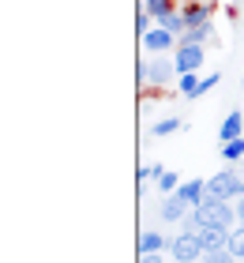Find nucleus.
Listing matches in <instances>:
<instances>
[{
    "mask_svg": "<svg viewBox=\"0 0 244 263\" xmlns=\"http://www.w3.org/2000/svg\"><path fill=\"white\" fill-rule=\"evenodd\" d=\"M233 222H237V211L229 207L226 199L207 196L199 207H192V211H188L184 230H203V226H226V230H233Z\"/></svg>",
    "mask_w": 244,
    "mask_h": 263,
    "instance_id": "1",
    "label": "nucleus"
},
{
    "mask_svg": "<svg viewBox=\"0 0 244 263\" xmlns=\"http://www.w3.org/2000/svg\"><path fill=\"white\" fill-rule=\"evenodd\" d=\"M136 76H139V83H158V87H165V83L173 76H180V71H177V61H169L165 53H154L151 61L136 64Z\"/></svg>",
    "mask_w": 244,
    "mask_h": 263,
    "instance_id": "2",
    "label": "nucleus"
},
{
    "mask_svg": "<svg viewBox=\"0 0 244 263\" xmlns=\"http://www.w3.org/2000/svg\"><path fill=\"white\" fill-rule=\"evenodd\" d=\"M169 252H173L177 263H195L203 259V241H199V230H184L169 241Z\"/></svg>",
    "mask_w": 244,
    "mask_h": 263,
    "instance_id": "3",
    "label": "nucleus"
},
{
    "mask_svg": "<svg viewBox=\"0 0 244 263\" xmlns=\"http://www.w3.org/2000/svg\"><path fill=\"white\" fill-rule=\"evenodd\" d=\"M207 196H218V199H244V177H237L233 170L211 177V181H207Z\"/></svg>",
    "mask_w": 244,
    "mask_h": 263,
    "instance_id": "4",
    "label": "nucleus"
},
{
    "mask_svg": "<svg viewBox=\"0 0 244 263\" xmlns=\"http://www.w3.org/2000/svg\"><path fill=\"white\" fill-rule=\"evenodd\" d=\"M139 42H143V49H151V53H169V49H177V45H180V38H177L173 30H165V27L146 30Z\"/></svg>",
    "mask_w": 244,
    "mask_h": 263,
    "instance_id": "5",
    "label": "nucleus"
},
{
    "mask_svg": "<svg viewBox=\"0 0 244 263\" xmlns=\"http://www.w3.org/2000/svg\"><path fill=\"white\" fill-rule=\"evenodd\" d=\"M229 233L226 226H203L199 230V241H203V252H222V248H229Z\"/></svg>",
    "mask_w": 244,
    "mask_h": 263,
    "instance_id": "6",
    "label": "nucleus"
},
{
    "mask_svg": "<svg viewBox=\"0 0 244 263\" xmlns=\"http://www.w3.org/2000/svg\"><path fill=\"white\" fill-rule=\"evenodd\" d=\"M173 61H177L180 76H184V71H199V64H203V45H184V42H180Z\"/></svg>",
    "mask_w": 244,
    "mask_h": 263,
    "instance_id": "7",
    "label": "nucleus"
},
{
    "mask_svg": "<svg viewBox=\"0 0 244 263\" xmlns=\"http://www.w3.org/2000/svg\"><path fill=\"white\" fill-rule=\"evenodd\" d=\"M158 211H162V218H165V222H180V218H188V211H192V207H188V203L180 199L177 192H169V196L162 199V207H158Z\"/></svg>",
    "mask_w": 244,
    "mask_h": 263,
    "instance_id": "8",
    "label": "nucleus"
},
{
    "mask_svg": "<svg viewBox=\"0 0 244 263\" xmlns=\"http://www.w3.org/2000/svg\"><path fill=\"white\" fill-rule=\"evenodd\" d=\"M177 196L188 203V207H199V203L207 199V181H184L177 188Z\"/></svg>",
    "mask_w": 244,
    "mask_h": 263,
    "instance_id": "9",
    "label": "nucleus"
},
{
    "mask_svg": "<svg viewBox=\"0 0 244 263\" xmlns=\"http://www.w3.org/2000/svg\"><path fill=\"white\" fill-rule=\"evenodd\" d=\"M240 132H244V113L233 109V113L222 121V132H218V136H222V143H229V139H240Z\"/></svg>",
    "mask_w": 244,
    "mask_h": 263,
    "instance_id": "10",
    "label": "nucleus"
},
{
    "mask_svg": "<svg viewBox=\"0 0 244 263\" xmlns=\"http://www.w3.org/2000/svg\"><path fill=\"white\" fill-rule=\"evenodd\" d=\"M184 19H188V27H203V23H211V4L192 0V4L184 8Z\"/></svg>",
    "mask_w": 244,
    "mask_h": 263,
    "instance_id": "11",
    "label": "nucleus"
},
{
    "mask_svg": "<svg viewBox=\"0 0 244 263\" xmlns=\"http://www.w3.org/2000/svg\"><path fill=\"white\" fill-rule=\"evenodd\" d=\"M169 241H165V237L162 233H154V230H146L143 237H139V256H146V252H162V248H165Z\"/></svg>",
    "mask_w": 244,
    "mask_h": 263,
    "instance_id": "12",
    "label": "nucleus"
},
{
    "mask_svg": "<svg viewBox=\"0 0 244 263\" xmlns=\"http://www.w3.org/2000/svg\"><path fill=\"white\" fill-rule=\"evenodd\" d=\"M158 27H165V30H173V34H177V38H180V34H184V30H188V19H184V11H169V15H165V19H158Z\"/></svg>",
    "mask_w": 244,
    "mask_h": 263,
    "instance_id": "13",
    "label": "nucleus"
},
{
    "mask_svg": "<svg viewBox=\"0 0 244 263\" xmlns=\"http://www.w3.org/2000/svg\"><path fill=\"white\" fill-rule=\"evenodd\" d=\"M177 87H180V94H184V98H199V87H203V79H195V71H184Z\"/></svg>",
    "mask_w": 244,
    "mask_h": 263,
    "instance_id": "14",
    "label": "nucleus"
},
{
    "mask_svg": "<svg viewBox=\"0 0 244 263\" xmlns=\"http://www.w3.org/2000/svg\"><path fill=\"white\" fill-rule=\"evenodd\" d=\"M158 188H162V196H169V192H177L180 188V181H177V173H169V170H158Z\"/></svg>",
    "mask_w": 244,
    "mask_h": 263,
    "instance_id": "15",
    "label": "nucleus"
},
{
    "mask_svg": "<svg viewBox=\"0 0 244 263\" xmlns=\"http://www.w3.org/2000/svg\"><path fill=\"white\" fill-rule=\"evenodd\" d=\"M143 8L151 11L154 19H165L169 11H173V0H143Z\"/></svg>",
    "mask_w": 244,
    "mask_h": 263,
    "instance_id": "16",
    "label": "nucleus"
},
{
    "mask_svg": "<svg viewBox=\"0 0 244 263\" xmlns=\"http://www.w3.org/2000/svg\"><path fill=\"white\" fill-rule=\"evenodd\" d=\"M222 158H226V162L244 158V139H229V143H222Z\"/></svg>",
    "mask_w": 244,
    "mask_h": 263,
    "instance_id": "17",
    "label": "nucleus"
},
{
    "mask_svg": "<svg viewBox=\"0 0 244 263\" xmlns=\"http://www.w3.org/2000/svg\"><path fill=\"white\" fill-rule=\"evenodd\" d=\"M229 252H233V259H244V226L229 233Z\"/></svg>",
    "mask_w": 244,
    "mask_h": 263,
    "instance_id": "18",
    "label": "nucleus"
},
{
    "mask_svg": "<svg viewBox=\"0 0 244 263\" xmlns=\"http://www.w3.org/2000/svg\"><path fill=\"white\" fill-rule=\"evenodd\" d=\"M177 128H180L177 117H165V121H158V124L151 128V136H169V132H177Z\"/></svg>",
    "mask_w": 244,
    "mask_h": 263,
    "instance_id": "19",
    "label": "nucleus"
},
{
    "mask_svg": "<svg viewBox=\"0 0 244 263\" xmlns=\"http://www.w3.org/2000/svg\"><path fill=\"white\" fill-rule=\"evenodd\" d=\"M203 263H233V252L222 248V252H203Z\"/></svg>",
    "mask_w": 244,
    "mask_h": 263,
    "instance_id": "20",
    "label": "nucleus"
},
{
    "mask_svg": "<svg viewBox=\"0 0 244 263\" xmlns=\"http://www.w3.org/2000/svg\"><path fill=\"white\" fill-rule=\"evenodd\" d=\"M151 19H154V15H151L146 8H143V11H139V19H136V30H139V38H143L146 30H151Z\"/></svg>",
    "mask_w": 244,
    "mask_h": 263,
    "instance_id": "21",
    "label": "nucleus"
},
{
    "mask_svg": "<svg viewBox=\"0 0 244 263\" xmlns=\"http://www.w3.org/2000/svg\"><path fill=\"white\" fill-rule=\"evenodd\" d=\"M218 79H222V76H207V79H203V87H199V94H207V90H214V87H218Z\"/></svg>",
    "mask_w": 244,
    "mask_h": 263,
    "instance_id": "22",
    "label": "nucleus"
},
{
    "mask_svg": "<svg viewBox=\"0 0 244 263\" xmlns=\"http://www.w3.org/2000/svg\"><path fill=\"white\" fill-rule=\"evenodd\" d=\"M139 263H162V259H158V252H146V256H139Z\"/></svg>",
    "mask_w": 244,
    "mask_h": 263,
    "instance_id": "23",
    "label": "nucleus"
},
{
    "mask_svg": "<svg viewBox=\"0 0 244 263\" xmlns=\"http://www.w3.org/2000/svg\"><path fill=\"white\" fill-rule=\"evenodd\" d=\"M237 222L244 226V199H237Z\"/></svg>",
    "mask_w": 244,
    "mask_h": 263,
    "instance_id": "24",
    "label": "nucleus"
},
{
    "mask_svg": "<svg viewBox=\"0 0 244 263\" xmlns=\"http://www.w3.org/2000/svg\"><path fill=\"white\" fill-rule=\"evenodd\" d=\"M195 263H203V259H195Z\"/></svg>",
    "mask_w": 244,
    "mask_h": 263,
    "instance_id": "25",
    "label": "nucleus"
}]
</instances>
